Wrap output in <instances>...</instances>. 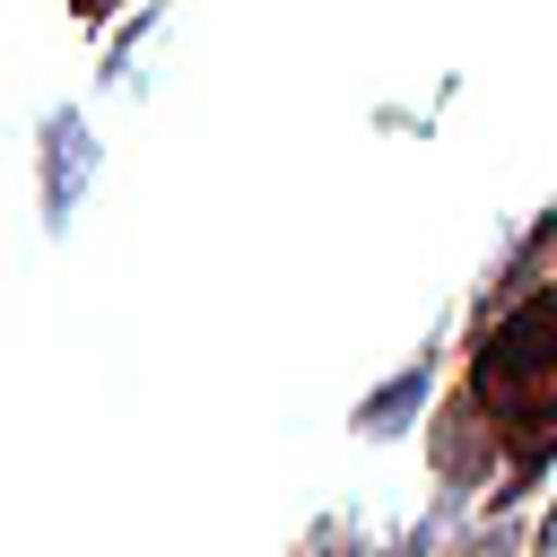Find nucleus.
Here are the masks:
<instances>
[{"mask_svg": "<svg viewBox=\"0 0 557 557\" xmlns=\"http://www.w3.org/2000/svg\"><path fill=\"white\" fill-rule=\"evenodd\" d=\"M461 409L522 479L557 453V287L548 278L505 305H479V331L461 357Z\"/></svg>", "mask_w": 557, "mask_h": 557, "instance_id": "nucleus-1", "label": "nucleus"}, {"mask_svg": "<svg viewBox=\"0 0 557 557\" xmlns=\"http://www.w3.org/2000/svg\"><path fill=\"white\" fill-rule=\"evenodd\" d=\"M35 157H44V235H61L70 209L87 200V183H96V131H87V113L52 104L35 122Z\"/></svg>", "mask_w": 557, "mask_h": 557, "instance_id": "nucleus-2", "label": "nucleus"}, {"mask_svg": "<svg viewBox=\"0 0 557 557\" xmlns=\"http://www.w3.org/2000/svg\"><path fill=\"white\" fill-rule=\"evenodd\" d=\"M426 383H435V357L418 348L409 366H392V374H383V383L357 400V418H348V426H357L366 444H392V435H409V418L426 409Z\"/></svg>", "mask_w": 557, "mask_h": 557, "instance_id": "nucleus-3", "label": "nucleus"}, {"mask_svg": "<svg viewBox=\"0 0 557 557\" xmlns=\"http://www.w3.org/2000/svg\"><path fill=\"white\" fill-rule=\"evenodd\" d=\"M531 557H557V505H548V513L531 522Z\"/></svg>", "mask_w": 557, "mask_h": 557, "instance_id": "nucleus-4", "label": "nucleus"}, {"mask_svg": "<svg viewBox=\"0 0 557 557\" xmlns=\"http://www.w3.org/2000/svg\"><path fill=\"white\" fill-rule=\"evenodd\" d=\"M70 9H78V17H87V26H96V17H113V9H122V0H70Z\"/></svg>", "mask_w": 557, "mask_h": 557, "instance_id": "nucleus-5", "label": "nucleus"}]
</instances>
